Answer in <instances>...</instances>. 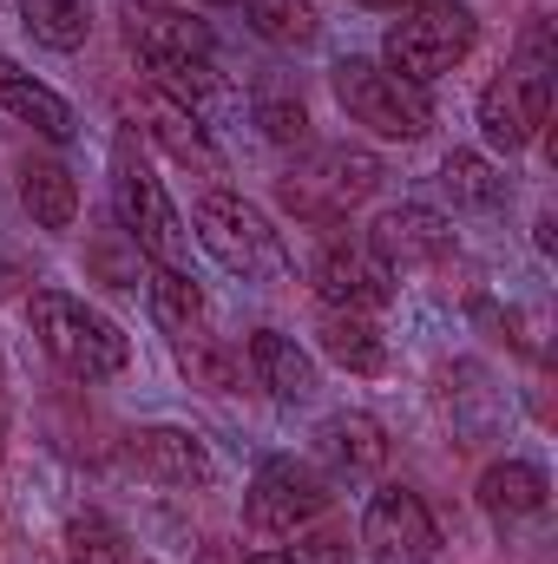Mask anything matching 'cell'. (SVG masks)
Listing matches in <instances>:
<instances>
[{
	"label": "cell",
	"instance_id": "obj_1",
	"mask_svg": "<svg viewBox=\"0 0 558 564\" xmlns=\"http://www.w3.org/2000/svg\"><path fill=\"white\" fill-rule=\"evenodd\" d=\"M119 26H126V46H132V59L151 73L158 93L184 99L191 112H204L224 93L217 33L191 7H178V0H126L119 7Z\"/></svg>",
	"mask_w": 558,
	"mask_h": 564
},
{
	"label": "cell",
	"instance_id": "obj_2",
	"mask_svg": "<svg viewBox=\"0 0 558 564\" xmlns=\"http://www.w3.org/2000/svg\"><path fill=\"white\" fill-rule=\"evenodd\" d=\"M26 328L46 348V361L73 381H112L132 368V341L112 315H99L86 295L66 289H33L26 295Z\"/></svg>",
	"mask_w": 558,
	"mask_h": 564
},
{
	"label": "cell",
	"instance_id": "obj_3",
	"mask_svg": "<svg viewBox=\"0 0 558 564\" xmlns=\"http://www.w3.org/2000/svg\"><path fill=\"white\" fill-rule=\"evenodd\" d=\"M382 177L388 171L368 144H309L277 177V204L309 230H335L382 191Z\"/></svg>",
	"mask_w": 558,
	"mask_h": 564
},
{
	"label": "cell",
	"instance_id": "obj_4",
	"mask_svg": "<svg viewBox=\"0 0 558 564\" xmlns=\"http://www.w3.org/2000/svg\"><path fill=\"white\" fill-rule=\"evenodd\" d=\"M473 46H480V13H473L466 0H415V7H401V13L388 20V33H382V66L427 93V86L447 79Z\"/></svg>",
	"mask_w": 558,
	"mask_h": 564
},
{
	"label": "cell",
	"instance_id": "obj_5",
	"mask_svg": "<svg viewBox=\"0 0 558 564\" xmlns=\"http://www.w3.org/2000/svg\"><path fill=\"white\" fill-rule=\"evenodd\" d=\"M112 217H119V230H126V243L139 257L171 263V270L191 263V230H184L164 177L144 164V151L132 132H119V144H112Z\"/></svg>",
	"mask_w": 558,
	"mask_h": 564
},
{
	"label": "cell",
	"instance_id": "obj_6",
	"mask_svg": "<svg viewBox=\"0 0 558 564\" xmlns=\"http://www.w3.org/2000/svg\"><path fill=\"white\" fill-rule=\"evenodd\" d=\"M191 224H197V243L211 250V263L230 270L237 282H289V250L244 191H204L191 204Z\"/></svg>",
	"mask_w": 558,
	"mask_h": 564
},
{
	"label": "cell",
	"instance_id": "obj_7",
	"mask_svg": "<svg viewBox=\"0 0 558 564\" xmlns=\"http://www.w3.org/2000/svg\"><path fill=\"white\" fill-rule=\"evenodd\" d=\"M329 86H335V106L348 112V126H362V132H375V139L415 144V139H427V126H433V99H427L420 86H408L401 73H388L382 59L348 53V59L329 66Z\"/></svg>",
	"mask_w": 558,
	"mask_h": 564
},
{
	"label": "cell",
	"instance_id": "obj_8",
	"mask_svg": "<svg viewBox=\"0 0 558 564\" xmlns=\"http://www.w3.org/2000/svg\"><path fill=\"white\" fill-rule=\"evenodd\" d=\"M329 479L309 466V459H264L257 473H250V486H244V525L257 532V539H296V532H309V525H322L329 519Z\"/></svg>",
	"mask_w": 558,
	"mask_h": 564
},
{
	"label": "cell",
	"instance_id": "obj_9",
	"mask_svg": "<svg viewBox=\"0 0 558 564\" xmlns=\"http://www.w3.org/2000/svg\"><path fill=\"white\" fill-rule=\"evenodd\" d=\"M552 119V73L546 66H526V59H506L486 86H480V139L486 151H526V144L546 132Z\"/></svg>",
	"mask_w": 558,
	"mask_h": 564
},
{
	"label": "cell",
	"instance_id": "obj_10",
	"mask_svg": "<svg viewBox=\"0 0 558 564\" xmlns=\"http://www.w3.org/2000/svg\"><path fill=\"white\" fill-rule=\"evenodd\" d=\"M309 289L322 308H348V315H382L395 302V270L362 243V237H329L309 257Z\"/></svg>",
	"mask_w": 558,
	"mask_h": 564
},
{
	"label": "cell",
	"instance_id": "obj_11",
	"mask_svg": "<svg viewBox=\"0 0 558 564\" xmlns=\"http://www.w3.org/2000/svg\"><path fill=\"white\" fill-rule=\"evenodd\" d=\"M362 552L375 564H433L440 558V525L415 486H382L362 506Z\"/></svg>",
	"mask_w": 558,
	"mask_h": 564
},
{
	"label": "cell",
	"instance_id": "obj_12",
	"mask_svg": "<svg viewBox=\"0 0 558 564\" xmlns=\"http://www.w3.org/2000/svg\"><path fill=\"white\" fill-rule=\"evenodd\" d=\"M362 243L401 276V270H440L447 257H460V237H453V224L440 217V210H427V204H388V210H375V224L362 230Z\"/></svg>",
	"mask_w": 558,
	"mask_h": 564
},
{
	"label": "cell",
	"instance_id": "obj_13",
	"mask_svg": "<svg viewBox=\"0 0 558 564\" xmlns=\"http://www.w3.org/2000/svg\"><path fill=\"white\" fill-rule=\"evenodd\" d=\"M126 459L139 466L151 486H171V492H204L217 486V459L211 446L191 433V426H171V421H151L126 433Z\"/></svg>",
	"mask_w": 558,
	"mask_h": 564
},
{
	"label": "cell",
	"instance_id": "obj_14",
	"mask_svg": "<svg viewBox=\"0 0 558 564\" xmlns=\"http://www.w3.org/2000/svg\"><path fill=\"white\" fill-rule=\"evenodd\" d=\"M244 368H250V381L282 401V408H302V401H315V361H309V348L296 341V335H282V328H250L244 335Z\"/></svg>",
	"mask_w": 558,
	"mask_h": 564
},
{
	"label": "cell",
	"instance_id": "obj_15",
	"mask_svg": "<svg viewBox=\"0 0 558 564\" xmlns=\"http://www.w3.org/2000/svg\"><path fill=\"white\" fill-rule=\"evenodd\" d=\"M473 499H480V512L493 519V532H513V525H526V519H539V512L552 506V479H546V466L506 453V459H493V466L480 473Z\"/></svg>",
	"mask_w": 558,
	"mask_h": 564
},
{
	"label": "cell",
	"instance_id": "obj_16",
	"mask_svg": "<svg viewBox=\"0 0 558 564\" xmlns=\"http://www.w3.org/2000/svg\"><path fill=\"white\" fill-rule=\"evenodd\" d=\"M315 459L335 473V479H368L388 466V426L362 408H342L315 426Z\"/></svg>",
	"mask_w": 558,
	"mask_h": 564
},
{
	"label": "cell",
	"instance_id": "obj_17",
	"mask_svg": "<svg viewBox=\"0 0 558 564\" xmlns=\"http://www.w3.org/2000/svg\"><path fill=\"white\" fill-rule=\"evenodd\" d=\"M0 112H13L20 126H33L46 144H73V132H79V112H73L40 73H26V66L7 59V53H0Z\"/></svg>",
	"mask_w": 558,
	"mask_h": 564
},
{
	"label": "cell",
	"instance_id": "obj_18",
	"mask_svg": "<svg viewBox=\"0 0 558 564\" xmlns=\"http://www.w3.org/2000/svg\"><path fill=\"white\" fill-rule=\"evenodd\" d=\"M13 191H20V204H26V217H33L40 230H73V224H79V177H73L60 158L20 151Z\"/></svg>",
	"mask_w": 558,
	"mask_h": 564
},
{
	"label": "cell",
	"instance_id": "obj_19",
	"mask_svg": "<svg viewBox=\"0 0 558 564\" xmlns=\"http://www.w3.org/2000/svg\"><path fill=\"white\" fill-rule=\"evenodd\" d=\"M139 119H144V139H158L178 164H191V171H224V151L204 132V112H191L184 99H171V93L151 86L139 99Z\"/></svg>",
	"mask_w": 558,
	"mask_h": 564
},
{
	"label": "cell",
	"instance_id": "obj_20",
	"mask_svg": "<svg viewBox=\"0 0 558 564\" xmlns=\"http://www.w3.org/2000/svg\"><path fill=\"white\" fill-rule=\"evenodd\" d=\"M315 348L348 368V375H388V335L375 328V315H348V308H322L315 315Z\"/></svg>",
	"mask_w": 558,
	"mask_h": 564
},
{
	"label": "cell",
	"instance_id": "obj_21",
	"mask_svg": "<svg viewBox=\"0 0 558 564\" xmlns=\"http://www.w3.org/2000/svg\"><path fill=\"white\" fill-rule=\"evenodd\" d=\"M440 408H447L453 433L486 440V433L500 426V388L486 381L480 361H453V368H440Z\"/></svg>",
	"mask_w": 558,
	"mask_h": 564
},
{
	"label": "cell",
	"instance_id": "obj_22",
	"mask_svg": "<svg viewBox=\"0 0 558 564\" xmlns=\"http://www.w3.org/2000/svg\"><path fill=\"white\" fill-rule=\"evenodd\" d=\"M440 191L453 197V210H506L513 204V177L486 151H447L440 158Z\"/></svg>",
	"mask_w": 558,
	"mask_h": 564
},
{
	"label": "cell",
	"instance_id": "obj_23",
	"mask_svg": "<svg viewBox=\"0 0 558 564\" xmlns=\"http://www.w3.org/2000/svg\"><path fill=\"white\" fill-rule=\"evenodd\" d=\"M171 348H178V368H184L191 388H204V394H237L244 388V355L224 335L184 328V335H171Z\"/></svg>",
	"mask_w": 558,
	"mask_h": 564
},
{
	"label": "cell",
	"instance_id": "obj_24",
	"mask_svg": "<svg viewBox=\"0 0 558 564\" xmlns=\"http://www.w3.org/2000/svg\"><path fill=\"white\" fill-rule=\"evenodd\" d=\"M60 552H66V564H132V532H126L112 512L79 506V512H66V525H60Z\"/></svg>",
	"mask_w": 558,
	"mask_h": 564
},
{
	"label": "cell",
	"instance_id": "obj_25",
	"mask_svg": "<svg viewBox=\"0 0 558 564\" xmlns=\"http://www.w3.org/2000/svg\"><path fill=\"white\" fill-rule=\"evenodd\" d=\"M144 295H151V315H158V328H164V335L204 328V315H211V302H204L197 276H191V270H171V263H151Z\"/></svg>",
	"mask_w": 558,
	"mask_h": 564
},
{
	"label": "cell",
	"instance_id": "obj_26",
	"mask_svg": "<svg viewBox=\"0 0 558 564\" xmlns=\"http://www.w3.org/2000/svg\"><path fill=\"white\" fill-rule=\"evenodd\" d=\"M237 7H244V26H250L264 46H277V53H302V46H315V33H322V20H315L309 0H237Z\"/></svg>",
	"mask_w": 558,
	"mask_h": 564
},
{
	"label": "cell",
	"instance_id": "obj_27",
	"mask_svg": "<svg viewBox=\"0 0 558 564\" xmlns=\"http://www.w3.org/2000/svg\"><path fill=\"white\" fill-rule=\"evenodd\" d=\"M13 7H20V26L53 53H79L93 40V0H13Z\"/></svg>",
	"mask_w": 558,
	"mask_h": 564
},
{
	"label": "cell",
	"instance_id": "obj_28",
	"mask_svg": "<svg viewBox=\"0 0 558 564\" xmlns=\"http://www.w3.org/2000/svg\"><path fill=\"white\" fill-rule=\"evenodd\" d=\"M250 106H257V126H264V139L270 144H309V106H302V93H296L282 73L257 79Z\"/></svg>",
	"mask_w": 558,
	"mask_h": 564
},
{
	"label": "cell",
	"instance_id": "obj_29",
	"mask_svg": "<svg viewBox=\"0 0 558 564\" xmlns=\"http://www.w3.org/2000/svg\"><path fill=\"white\" fill-rule=\"evenodd\" d=\"M237 564H355V545H348V532H335V525H309V532H296L289 545H270V552H250V558Z\"/></svg>",
	"mask_w": 558,
	"mask_h": 564
},
{
	"label": "cell",
	"instance_id": "obj_30",
	"mask_svg": "<svg viewBox=\"0 0 558 564\" xmlns=\"http://www.w3.org/2000/svg\"><path fill=\"white\" fill-rule=\"evenodd\" d=\"M513 59L552 73V13H526V33H519V53H513Z\"/></svg>",
	"mask_w": 558,
	"mask_h": 564
},
{
	"label": "cell",
	"instance_id": "obj_31",
	"mask_svg": "<svg viewBox=\"0 0 558 564\" xmlns=\"http://www.w3.org/2000/svg\"><path fill=\"white\" fill-rule=\"evenodd\" d=\"M7 426H13V401H7V361H0V453H7Z\"/></svg>",
	"mask_w": 558,
	"mask_h": 564
},
{
	"label": "cell",
	"instance_id": "obj_32",
	"mask_svg": "<svg viewBox=\"0 0 558 564\" xmlns=\"http://www.w3.org/2000/svg\"><path fill=\"white\" fill-rule=\"evenodd\" d=\"M362 7H388V13H401V7H415V0H362Z\"/></svg>",
	"mask_w": 558,
	"mask_h": 564
},
{
	"label": "cell",
	"instance_id": "obj_33",
	"mask_svg": "<svg viewBox=\"0 0 558 564\" xmlns=\"http://www.w3.org/2000/svg\"><path fill=\"white\" fill-rule=\"evenodd\" d=\"M132 564H158V558H132Z\"/></svg>",
	"mask_w": 558,
	"mask_h": 564
},
{
	"label": "cell",
	"instance_id": "obj_34",
	"mask_svg": "<svg viewBox=\"0 0 558 564\" xmlns=\"http://www.w3.org/2000/svg\"><path fill=\"white\" fill-rule=\"evenodd\" d=\"M217 7H237V0H217Z\"/></svg>",
	"mask_w": 558,
	"mask_h": 564
}]
</instances>
